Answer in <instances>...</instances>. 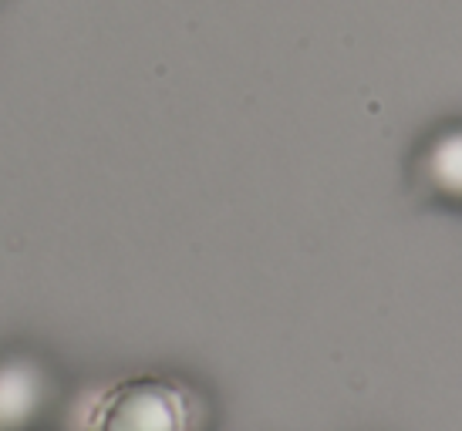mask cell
<instances>
[{
  "label": "cell",
  "instance_id": "cell-1",
  "mask_svg": "<svg viewBox=\"0 0 462 431\" xmlns=\"http://www.w3.org/2000/svg\"><path fill=\"white\" fill-rule=\"evenodd\" d=\"M81 431H196L193 394L162 374L122 378L95 394Z\"/></svg>",
  "mask_w": 462,
  "mask_h": 431
},
{
  "label": "cell",
  "instance_id": "cell-2",
  "mask_svg": "<svg viewBox=\"0 0 462 431\" xmlns=\"http://www.w3.org/2000/svg\"><path fill=\"white\" fill-rule=\"evenodd\" d=\"M415 189L429 203L462 213V118L439 125L411 159Z\"/></svg>",
  "mask_w": 462,
  "mask_h": 431
},
{
  "label": "cell",
  "instance_id": "cell-3",
  "mask_svg": "<svg viewBox=\"0 0 462 431\" xmlns=\"http://www.w3.org/2000/svg\"><path fill=\"white\" fill-rule=\"evenodd\" d=\"M48 405V374L31 357L0 361V431H24Z\"/></svg>",
  "mask_w": 462,
  "mask_h": 431
}]
</instances>
